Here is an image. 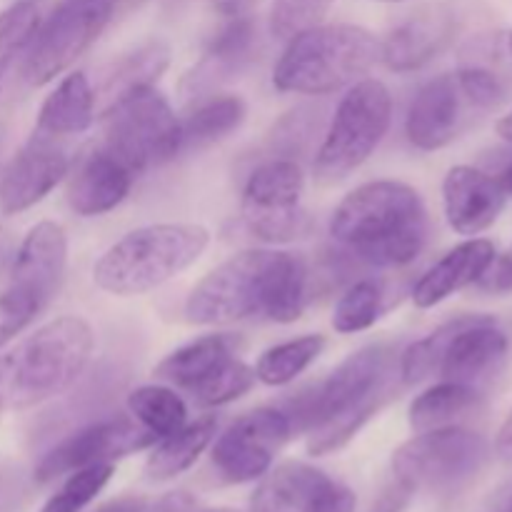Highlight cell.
<instances>
[{
    "label": "cell",
    "mask_w": 512,
    "mask_h": 512,
    "mask_svg": "<svg viewBox=\"0 0 512 512\" xmlns=\"http://www.w3.org/2000/svg\"><path fill=\"white\" fill-rule=\"evenodd\" d=\"M308 265L283 250H243L205 275L185 303L195 325H230L260 315L295 323L308 303Z\"/></svg>",
    "instance_id": "obj_1"
},
{
    "label": "cell",
    "mask_w": 512,
    "mask_h": 512,
    "mask_svg": "<svg viewBox=\"0 0 512 512\" xmlns=\"http://www.w3.org/2000/svg\"><path fill=\"white\" fill-rule=\"evenodd\" d=\"M393 355L390 345H368L285 408L295 433H308L310 455L320 458L345 448L378 413L388 393Z\"/></svg>",
    "instance_id": "obj_2"
},
{
    "label": "cell",
    "mask_w": 512,
    "mask_h": 512,
    "mask_svg": "<svg viewBox=\"0 0 512 512\" xmlns=\"http://www.w3.org/2000/svg\"><path fill=\"white\" fill-rule=\"evenodd\" d=\"M330 235L360 263L400 268L425 248L428 210L410 185L373 180L345 195L330 218Z\"/></svg>",
    "instance_id": "obj_3"
},
{
    "label": "cell",
    "mask_w": 512,
    "mask_h": 512,
    "mask_svg": "<svg viewBox=\"0 0 512 512\" xmlns=\"http://www.w3.org/2000/svg\"><path fill=\"white\" fill-rule=\"evenodd\" d=\"M93 330L83 318L50 320L0 355V410H28L65 393L88 365Z\"/></svg>",
    "instance_id": "obj_4"
},
{
    "label": "cell",
    "mask_w": 512,
    "mask_h": 512,
    "mask_svg": "<svg viewBox=\"0 0 512 512\" xmlns=\"http://www.w3.org/2000/svg\"><path fill=\"white\" fill-rule=\"evenodd\" d=\"M208 230L193 223H160L130 230L110 245L93 280L110 295H143L188 270L208 248Z\"/></svg>",
    "instance_id": "obj_5"
},
{
    "label": "cell",
    "mask_w": 512,
    "mask_h": 512,
    "mask_svg": "<svg viewBox=\"0 0 512 512\" xmlns=\"http://www.w3.org/2000/svg\"><path fill=\"white\" fill-rule=\"evenodd\" d=\"M380 60V40L360 25H315L288 40L273 70L283 93L325 95L363 78Z\"/></svg>",
    "instance_id": "obj_6"
},
{
    "label": "cell",
    "mask_w": 512,
    "mask_h": 512,
    "mask_svg": "<svg viewBox=\"0 0 512 512\" xmlns=\"http://www.w3.org/2000/svg\"><path fill=\"white\" fill-rule=\"evenodd\" d=\"M103 148L133 173L180 155L183 133L168 98L155 85H138L110 100L103 115Z\"/></svg>",
    "instance_id": "obj_7"
},
{
    "label": "cell",
    "mask_w": 512,
    "mask_h": 512,
    "mask_svg": "<svg viewBox=\"0 0 512 512\" xmlns=\"http://www.w3.org/2000/svg\"><path fill=\"white\" fill-rule=\"evenodd\" d=\"M393 118L390 93L380 80H358L335 110L315 155V178L330 185L348 178L373 155Z\"/></svg>",
    "instance_id": "obj_8"
},
{
    "label": "cell",
    "mask_w": 512,
    "mask_h": 512,
    "mask_svg": "<svg viewBox=\"0 0 512 512\" xmlns=\"http://www.w3.org/2000/svg\"><path fill=\"white\" fill-rule=\"evenodd\" d=\"M235 335H205L173 350L155 368V378L193 395L203 408L233 403L255 385V368L238 358Z\"/></svg>",
    "instance_id": "obj_9"
},
{
    "label": "cell",
    "mask_w": 512,
    "mask_h": 512,
    "mask_svg": "<svg viewBox=\"0 0 512 512\" xmlns=\"http://www.w3.org/2000/svg\"><path fill=\"white\" fill-rule=\"evenodd\" d=\"M488 460V443L473 430L448 425L425 430L400 445L393 455V475L400 483L430 493H453L468 485Z\"/></svg>",
    "instance_id": "obj_10"
},
{
    "label": "cell",
    "mask_w": 512,
    "mask_h": 512,
    "mask_svg": "<svg viewBox=\"0 0 512 512\" xmlns=\"http://www.w3.org/2000/svg\"><path fill=\"white\" fill-rule=\"evenodd\" d=\"M115 5L118 0H60L23 50L25 83L40 88L65 73L100 38Z\"/></svg>",
    "instance_id": "obj_11"
},
{
    "label": "cell",
    "mask_w": 512,
    "mask_h": 512,
    "mask_svg": "<svg viewBox=\"0 0 512 512\" xmlns=\"http://www.w3.org/2000/svg\"><path fill=\"white\" fill-rule=\"evenodd\" d=\"M305 175L295 160L275 158L250 173L243 190V220L265 243H290L310 235L313 218L300 205Z\"/></svg>",
    "instance_id": "obj_12"
},
{
    "label": "cell",
    "mask_w": 512,
    "mask_h": 512,
    "mask_svg": "<svg viewBox=\"0 0 512 512\" xmlns=\"http://www.w3.org/2000/svg\"><path fill=\"white\" fill-rule=\"evenodd\" d=\"M155 440L158 438L153 433H148L143 425L135 423L128 415H113V418L85 425V428L75 430L65 440H60L35 465L33 478L40 485L53 483L63 475L75 473V470L115 463L125 455L150 448V445H155Z\"/></svg>",
    "instance_id": "obj_13"
},
{
    "label": "cell",
    "mask_w": 512,
    "mask_h": 512,
    "mask_svg": "<svg viewBox=\"0 0 512 512\" xmlns=\"http://www.w3.org/2000/svg\"><path fill=\"white\" fill-rule=\"evenodd\" d=\"M293 423L280 408H258L240 415L213 445V468L225 483L263 478L275 455L293 438Z\"/></svg>",
    "instance_id": "obj_14"
},
{
    "label": "cell",
    "mask_w": 512,
    "mask_h": 512,
    "mask_svg": "<svg viewBox=\"0 0 512 512\" xmlns=\"http://www.w3.org/2000/svg\"><path fill=\"white\" fill-rule=\"evenodd\" d=\"M253 512H355L353 490L305 463L268 470L250 500Z\"/></svg>",
    "instance_id": "obj_15"
},
{
    "label": "cell",
    "mask_w": 512,
    "mask_h": 512,
    "mask_svg": "<svg viewBox=\"0 0 512 512\" xmlns=\"http://www.w3.org/2000/svg\"><path fill=\"white\" fill-rule=\"evenodd\" d=\"M68 150L58 138L35 130L0 173V210L18 215L38 205L68 175Z\"/></svg>",
    "instance_id": "obj_16"
},
{
    "label": "cell",
    "mask_w": 512,
    "mask_h": 512,
    "mask_svg": "<svg viewBox=\"0 0 512 512\" xmlns=\"http://www.w3.org/2000/svg\"><path fill=\"white\" fill-rule=\"evenodd\" d=\"M508 358V335L485 315H468L445 343L438 373L448 383L478 388L503 370Z\"/></svg>",
    "instance_id": "obj_17"
},
{
    "label": "cell",
    "mask_w": 512,
    "mask_h": 512,
    "mask_svg": "<svg viewBox=\"0 0 512 512\" xmlns=\"http://www.w3.org/2000/svg\"><path fill=\"white\" fill-rule=\"evenodd\" d=\"M475 110L453 75L428 80L413 98L405 118V135L418 150H440L453 143Z\"/></svg>",
    "instance_id": "obj_18"
},
{
    "label": "cell",
    "mask_w": 512,
    "mask_h": 512,
    "mask_svg": "<svg viewBox=\"0 0 512 512\" xmlns=\"http://www.w3.org/2000/svg\"><path fill=\"white\" fill-rule=\"evenodd\" d=\"M458 18L443 3H428L405 15L380 43V60L395 73H410L438 58L455 38Z\"/></svg>",
    "instance_id": "obj_19"
},
{
    "label": "cell",
    "mask_w": 512,
    "mask_h": 512,
    "mask_svg": "<svg viewBox=\"0 0 512 512\" xmlns=\"http://www.w3.org/2000/svg\"><path fill=\"white\" fill-rule=\"evenodd\" d=\"M68 260V240L58 223L43 220L28 230L23 243L15 248L8 268V283L48 308L60 290Z\"/></svg>",
    "instance_id": "obj_20"
},
{
    "label": "cell",
    "mask_w": 512,
    "mask_h": 512,
    "mask_svg": "<svg viewBox=\"0 0 512 512\" xmlns=\"http://www.w3.org/2000/svg\"><path fill=\"white\" fill-rule=\"evenodd\" d=\"M505 198L508 193L500 180L473 165H455L443 180L445 218L460 235H478L488 230L503 213Z\"/></svg>",
    "instance_id": "obj_21"
},
{
    "label": "cell",
    "mask_w": 512,
    "mask_h": 512,
    "mask_svg": "<svg viewBox=\"0 0 512 512\" xmlns=\"http://www.w3.org/2000/svg\"><path fill=\"white\" fill-rule=\"evenodd\" d=\"M135 173L105 148H95L80 158L68 180L65 198L73 213L83 218L110 213L128 198Z\"/></svg>",
    "instance_id": "obj_22"
},
{
    "label": "cell",
    "mask_w": 512,
    "mask_h": 512,
    "mask_svg": "<svg viewBox=\"0 0 512 512\" xmlns=\"http://www.w3.org/2000/svg\"><path fill=\"white\" fill-rule=\"evenodd\" d=\"M495 255H498L495 245L485 238H473L455 245L418 280L413 290V303L423 310L435 308L458 290L475 285L490 268Z\"/></svg>",
    "instance_id": "obj_23"
},
{
    "label": "cell",
    "mask_w": 512,
    "mask_h": 512,
    "mask_svg": "<svg viewBox=\"0 0 512 512\" xmlns=\"http://www.w3.org/2000/svg\"><path fill=\"white\" fill-rule=\"evenodd\" d=\"M255 45H258V28H255L253 18L250 15L228 18L215 30L213 38L208 40L203 60H200L195 73H190L185 83L193 85V95L195 90L208 88L220 75H228L233 70L243 68L253 58Z\"/></svg>",
    "instance_id": "obj_24"
},
{
    "label": "cell",
    "mask_w": 512,
    "mask_h": 512,
    "mask_svg": "<svg viewBox=\"0 0 512 512\" xmlns=\"http://www.w3.org/2000/svg\"><path fill=\"white\" fill-rule=\"evenodd\" d=\"M95 118V93L85 73L65 75L53 93L43 100L35 130L53 138H68L90 128Z\"/></svg>",
    "instance_id": "obj_25"
},
{
    "label": "cell",
    "mask_w": 512,
    "mask_h": 512,
    "mask_svg": "<svg viewBox=\"0 0 512 512\" xmlns=\"http://www.w3.org/2000/svg\"><path fill=\"white\" fill-rule=\"evenodd\" d=\"M215 430H218V418L215 415H203L195 423H185L173 435L160 438V443L150 453L148 465H145V475L150 480H158V483L178 478L180 473L193 468L195 460L213 443Z\"/></svg>",
    "instance_id": "obj_26"
},
{
    "label": "cell",
    "mask_w": 512,
    "mask_h": 512,
    "mask_svg": "<svg viewBox=\"0 0 512 512\" xmlns=\"http://www.w3.org/2000/svg\"><path fill=\"white\" fill-rule=\"evenodd\" d=\"M245 115H248V108L238 95H213V98L203 100L190 110L188 118L180 120V133H183L180 153L205 148V145L228 138L243 125Z\"/></svg>",
    "instance_id": "obj_27"
},
{
    "label": "cell",
    "mask_w": 512,
    "mask_h": 512,
    "mask_svg": "<svg viewBox=\"0 0 512 512\" xmlns=\"http://www.w3.org/2000/svg\"><path fill=\"white\" fill-rule=\"evenodd\" d=\"M480 400L483 398H480L478 388L443 380V383L433 385V388H428L413 400V405H410V425H413L415 433L448 428V425H455L460 418L478 410Z\"/></svg>",
    "instance_id": "obj_28"
},
{
    "label": "cell",
    "mask_w": 512,
    "mask_h": 512,
    "mask_svg": "<svg viewBox=\"0 0 512 512\" xmlns=\"http://www.w3.org/2000/svg\"><path fill=\"white\" fill-rule=\"evenodd\" d=\"M170 63V48L163 40H145L135 45L133 50L120 55L110 70L105 73L103 93L110 100L123 95L125 90L138 88V85H155V80L165 73Z\"/></svg>",
    "instance_id": "obj_29"
},
{
    "label": "cell",
    "mask_w": 512,
    "mask_h": 512,
    "mask_svg": "<svg viewBox=\"0 0 512 512\" xmlns=\"http://www.w3.org/2000/svg\"><path fill=\"white\" fill-rule=\"evenodd\" d=\"M128 410L135 423L143 425L155 438L173 435L188 423V408L173 388L165 385H143L128 395Z\"/></svg>",
    "instance_id": "obj_30"
},
{
    "label": "cell",
    "mask_w": 512,
    "mask_h": 512,
    "mask_svg": "<svg viewBox=\"0 0 512 512\" xmlns=\"http://www.w3.org/2000/svg\"><path fill=\"white\" fill-rule=\"evenodd\" d=\"M325 350L323 335H303V338L288 340L275 348L265 350L260 355L258 365H255V378L260 383L270 385V388H280V385L293 383L298 375H303L320 353Z\"/></svg>",
    "instance_id": "obj_31"
},
{
    "label": "cell",
    "mask_w": 512,
    "mask_h": 512,
    "mask_svg": "<svg viewBox=\"0 0 512 512\" xmlns=\"http://www.w3.org/2000/svg\"><path fill=\"white\" fill-rule=\"evenodd\" d=\"M385 308L388 305H385L383 283L380 280H358L345 290V295L335 305L333 328L343 335L368 330L383 318Z\"/></svg>",
    "instance_id": "obj_32"
},
{
    "label": "cell",
    "mask_w": 512,
    "mask_h": 512,
    "mask_svg": "<svg viewBox=\"0 0 512 512\" xmlns=\"http://www.w3.org/2000/svg\"><path fill=\"white\" fill-rule=\"evenodd\" d=\"M113 473V463L75 470V473H70L68 480L60 485L58 493L50 495V500L43 505L40 512H80L85 505L93 503V500L103 493V488L110 483Z\"/></svg>",
    "instance_id": "obj_33"
},
{
    "label": "cell",
    "mask_w": 512,
    "mask_h": 512,
    "mask_svg": "<svg viewBox=\"0 0 512 512\" xmlns=\"http://www.w3.org/2000/svg\"><path fill=\"white\" fill-rule=\"evenodd\" d=\"M38 23V5L30 0H15L13 5L0 10V78L10 68V63L28 48Z\"/></svg>",
    "instance_id": "obj_34"
},
{
    "label": "cell",
    "mask_w": 512,
    "mask_h": 512,
    "mask_svg": "<svg viewBox=\"0 0 512 512\" xmlns=\"http://www.w3.org/2000/svg\"><path fill=\"white\" fill-rule=\"evenodd\" d=\"M333 0H273L270 30L275 38L290 40L303 30L323 23Z\"/></svg>",
    "instance_id": "obj_35"
},
{
    "label": "cell",
    "mask_w": 512,
    "mask_h": 512,
    "mask_svg": "<svg viewBox=\"0 0 512 512\" xmlns=\"http://www.w3.org/2000/svg\"><path fill=\"white\" fill-rule=\"evenodd\" d=\"M460 88L468 95L475 110H493L505 100V85L493 68L478 58H465L455 73Z\"/></svg>",
    "instance_id": "obj_36"
},
{
    "label": "cell",
    "mask_w": 512,
    "mask_h": 512,
    "mask_svg": "<svg viewBox=\"0 0 512 512\" xmlns=\"http://www.w3.org/2000/svg\"><path fill=\"white\" fill-rule=\"evenodd\" d=\"M43 310V305L30 298L28 293L13 288L10 283L5 285L0 290V348L13 340L20 330L28 328Z\"/></svg>",
    "instance_id": "obj_37"
},
{
    "label": "cell",
    "mask_w": 512,
    "mask_h": 512,
    "mask_svg": "<svg viewBox=\"0 0 512 512\" xmlns=\"http://www.w3.org/2000/svg\"><path fill=\"white\" fill-rule=\"evenodd\" d=\"M480 290L493 295H508L512 293V245L508 248V253L495 255V260L490 263V268L485 270L483 278L478 280Z\"/></svg>",
    "instance_id": "obj_38"
},
{
    "label": "cell",
    "mask_w": 512,
    "mask_h": 512,
    "mask_svg": "<svg viewBox=\"0 0 512 512\" xmlns=\"http://www.w3.org/2000/svg\"><path fill=\"white\" fill-rule=\"evenodd\" d=\"M415 490L410 485L400 483V480L393 478V483L380 493V498L375 500L370 512H403L408 508V503L413 500Z\"/></svg>",
    "instance_id": "obj_39"
},
{
    "label": "cell",
    "mask_w": 512,
    "mask_h": 512,
    "mask_svg": "<svg viewBox=\"0 0 512 512\" xmlns=\"http://www.w3.org/2000/svg\"><path fill=\"white\" fill-rule=\"evenodd\" d=\"M260 0H213L215 10L225 18H238V15H250V10L258 5Z\"/></svg>",
    "instance_id": "obj_40"
},
{
    "label": "cell",
    "mask_w": 512,
    "mask_h": 512,
    "mask_svg": "<svg viewBox=\"0 0 512 512\" xmlns=\"http://www.w3.org/2000/svg\"><path fill=\"white\" fill-rule=\"evenodd\" d=\"M495 450H498L500 458L512 460V410L505 418V423L500 425L498 430V438H495Z\"/></svg>",
    "instance_id": "obj_41"
},
{
    "label": "cell",
    "mask_w": 512,
    "mask_h": 512,
    "mask_svg": "<svg viewBox=\"0 0 512 512\" xmlns=\"http://www.w3.org/2000/svg\"><path fill=\"white\" fill-rule=\"evenodd\" d=\"M95 512H145V500L143 498H118L105 503L103 508Z\"/></svg>",
    "instance_id": "obj_42"
},
{
    "label": "cell",
    "mask_w": 512,
    "mask_h": 512,
    "mask_svg": "<svg viewBox=\"0 0 512 512\" xmlns=\"http://www.w3.org/2000/svg\"><path fill=\"white\" fill-rule=\"evenodd\" d=\"M190 505H193V500H190L188 495L175 493L168 495L165 500H160V503L155 505V512H188Z\"/></svg>",
    "instance_id": "obj_43"
},
{
    "label": "cell",
    "mask_w": 512,
    "mask_h": 512,
    "mask_svg": "<svg viewBox=\"0 0 512 512\" xmlns=\"http://www.w3.org/2000/svg\"><path fill=\"white\" fill-rule=\"evenodd\" d=\"M15 255V243H13V235L8 230H0V278L8 275L10 268V260Z\"/></svg>",
    "instance_id": "obj_44"
},
{
    "label": "cell",
    "mask_w": 512,
    "mask_h": 512,
    "mask_svg": "<svg viewBox=\"0 0 512 512\" xmlns=\"http://www.w3.org/2000/svg\"><path fill=\"white\" fill-rule=\"evenodd\" d=\"M495 130H498L500 138L510 140V143H512V110H510V113H505L503 118L498 120V125H495Z\"/></svg>",
    "instance_id": "obj_45"
},
{
    "label": "cell",
    "mask_w": 512,
    "mask_h": 512,
    "mask_svg": "<svg viewBox=\"0 0 512 512\" xmlns=\"http://www.w3.org/2000/svg\"><path fill=\"white\" fill-rule=\"evenodd\" d=\"M498 180H500V185H503L505 193H512V163L503 170V175H500Z\"/></svg>",
    "instance_id": "obj_46"
},
{
    "label": "cell",
    "mask_w": 512,
    "mask_h": 512,
    "mask_svg": "<svg viewBox=\"0 0 512 512\" xmlns=\"http://www.w3.org/2000/svg\"><path fill=\"white\" fill-rule=\"evenodd\" d=\"M508 48H510V53H512V33L508 35Z\"/></svg>",
    "instance_id": "obj_47"
},
{
    "label": "cell",
    "mask_w": 512,
    "mask_h": 512,
    "mask_svg": "<svg viewBox=\"0 0 512 512\" xmlns=\"http://www.w3.org/2000/svg\"><path fill=\"white\" fill-rule=\"evenodd\" d=\"M165 3H170V5H178L180 0H165Z\"/></svg>",
    "instance_id": "obj_48"
},
{
    "label": "cell",
    "mask_w": 512,
    "mask_h": 512,
    "mask_svg": "<svg viewBox=\"0 0 512 512\" xmlns=\"http://www.w3.org/2000/svg\"><path fill=\"white\" fill-rule=\"evenodd\" d=\"M205 512H235V510H205Z\"/></svg>",
    "instance_id": "obj_49"
},
{
    "label": "cell",
    "mask_w": 512,
    "mask_h": 512,
    "mask_svg": "<svg viewBox=\"0 0 512 512\" xmlns=\"http://www.w3.org/2000/svg\"><path fill=\"white\" fill-rule=\"evenodd\" d=\"M383 3H400V0H383Z\"/></svg>",
    "instance_id": "obj_50"
},
{
    "label": "cell",
    "mask_w": 512,
    "mask_h": 512,
    "mask_svg": "<svg viewBox=\"0 0 512 512\" xmlns=\"http://www.w3.org/2000/svg\"><path fill=\"white\" fill-rule=\"evenodd\" d=\"M30 3H35V5H38V0H30Z\"/></svg>",
    "instance_id": "obj_51"
}]
</instances>
